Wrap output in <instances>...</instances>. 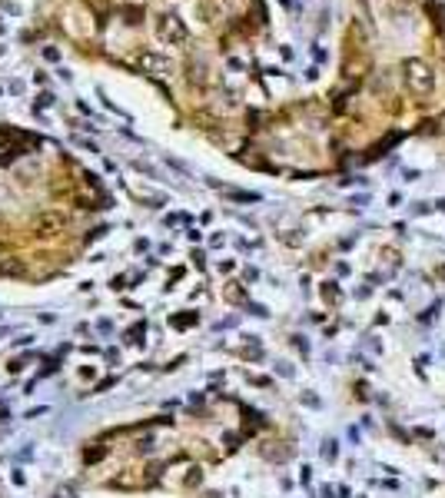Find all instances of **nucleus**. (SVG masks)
<instances>
[{
    "label": "nucleus",
    "instance_id": "1",
    "mask_svg": "<svg viewBox=\"0 0 445 498\" xmlns=\"http://www.w3.org/2000/svg\"><path fill=\"white\" fill-rule=\"evenodd\" d=\"M402 74H405V83H409V90H412L415 97H429V93H432L435 74L425 60H405V64H402Z\"/></svg>",
    "mask_w": 445,
    "mask_h": 498
}]
</instances>
